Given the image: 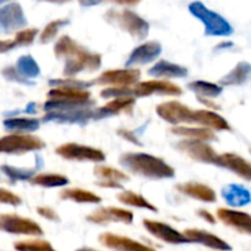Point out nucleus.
<instances>
[{
	"instance_id": "f257e3e1",
	"label": "nucleus",
	"mask_w": 251,
	"mask_h": 251,
	"mask_svg": "<svg viewBox=\"0 0 251 251\" xmlns=\"http://www.w3.org/2000/svg\"><path fill=\"white\" fill-rule=\"evenodd\" d=\"M54 54L58 59L65 60L63 70L64 77H75L82 71L92 73L102 65L100 54L90 51L70 36L59 37L54 44Z\"/></svg>"
},
{
	"instance_id": "f03ea898",
	"label": "nucleus",
	"mask_w": 251,
	"mask_h": 251,
	"mask_svg": "<svg viewBox=\"0 0 251 251\" xmlns=\"http://www.w3.org/2000/svg\"><path fill=\"white\" fill-rule=\"evenodd\" d=\"M119 163L129 173L152 180L171 179L176 171L164 159L142 152H127L119 157Z\"/></svg>"
},
{
	"instance_id": "7ed1b4c3",
	"label": "nucleus",
	"mask_w": 251,
	"mask_h": 251,
	"mask_svg": "<svg viewBox=\"0 0 251 251\" xmlns=\"http://www.w3.org/2000/svg\"><path fill=\"white\" fill-rule=\"evenodd\" d=\"M95 100L91 98L87 88L55 86L47 93V102L43 109L46 112H70L91 108Z\"/></svg>"
},
{
	"instance_id": "20e7f679",
	"label": "nucleus",
	"mask_w": 251,
	"mask_h": 251,
	"mask_svg": "<svg viewBox=\"0 0 251 251\" xmlns=\"http://www.w3.org/2000/svg\"><path fill=\"white\" fill-rule=\"evenodd\" d=\"M105 20L109 24L114 25V26L119 27L120 29L129 33L136 41H142L149 34V22L132 10L110 9L105 14Z\"/></svg>"
},
{
	"instance_id": "39448f33",
	"label": "nucleus",
	"mask_w": 251,
	"mask_h": 251,
	"mask_svg": "<svg viewBox=\"0 0 251 251\" xmlns=\"http://www.w3.org/2000/svg\"><path fill=\"white\" fill-rule=\"evenodd\" d=\"M189 11L193 16L200 20L205 26L206 36L228 37L234 32L232 25L217 12L208 9L201 1H193L189 5Z\"/></svg>"
},
{
	"instance_id": "423d86ee",
	"label": "nucleus",
	"mask_w": 251,
	"mask_h": 251,
	"mask_svg": "<svg viewBox=\"0 0 251 251\" xmlns=\"http://www.w3.org/2000/svg\"><path fill=\"white\" fill-rule=\"evenodd\" d=\"M44 147L46 144L43 140L29 132H12L0 137V153L24 154L41 151Z\"/></svg>"
},
{
	"instance_id": "0eeeda50",
	"label": "nucleus",
	"mask_w": 251,
	"mask_h": 251,
	"mask_svg": "<svg viewBox=\"0 0 251 251\" xmlns=\"http://www.w3.org/2000/svg\"><path fill=\"white\" fill-rule=\"evenodd\" d=\"M141 77V71L137 68L112 69L100 74L91 83L103 87H132Z\"/></svg>"
},
{
	"instance_id": "6e6552de",
	"label": "nucleus",
	"mask_w": 251,
	"mask_h": 251,
	"mask_svg": "<svg viewBox=\"0 0 251 251\" xmlns=\"http://www.w3.org/2000/svg\"><path fill=\"white\" fill-rule=\"evenodd\" d=\"M0 230L10 234L42 237L43 229L36 221L21 217L16 213H1L0 215Z\"/></svg>"
},
{
	"instance_id": "1a4fd4ad",
	"label": "nucleus",
	"mask_w": 251,
	"mask_h": 251,
	"mask_svg": "<svg viewBox=\"0 0 251 251\" xmlns=\"http://www.w3.org/2000/svg\"><path fill=\"white\" fill-rule=\"evenodd\" d=\"M55 153L66 161L93 162V163H102L105 161V154L102 150L75 144V142L60 145L55 149Z\"/></svg>"
},
{
	"instance_id": "9d476101",
	"label": "nucleus",
	"mask_w": 251,
	"mask_h": 251,
	"mask_svg": "<svg viewBox=\"0 0 251 251\" xmlns=\"http://www.w3.org/2000/svg\"><path fill=\"white\" fill-rule=\"evenodd\" d=\"M157 115L164 122L173 126L176 125L195 124V109H191L186 104L178 100H169L161 103L156 108Z\"/></svg>"
},
{
	"instance_id": "9b49d317",
	"label": "nucleus",
	"mask_w": 251,
	"mask_h": 251,
	"mask_svg": "<svg viewBox=\"0 0 251 251\" xmlns=\"http://www.w3.org/2000/svg\"><path fill=\"white\" fill-rule=\"evenodd\" d=\"M131 95L135 98L150 97V96H178L183 95V90L176 83L171 82L164 78H154V80L137 82L131 87Z\"/></svg>"
},
{
	"instance_id": "f8f14e48",
	"label": "nucleus",
	"mask_w": 251,
	"mask_h": 251,
	"mask_svg": "<svg viewBox=\"0 0 251 251\" xmlns=\"http://www.w3.org/2000/svg\"><path fill=\"white\" fill-rule=\"evenodd\" d=\"M176 150L200 163L215 164L217 162L218 153L207 141L201 140L184 139L183 141L176 144Z\"/></svg>"
},
{
	"instance_id": "ddd939ff",
	"label": "nucleus",
	"mask_w": 251,
	"mask_h": 251,
	"mask_svg": "<svg viewBox=\"0 0 251 251\" xmlns=\"http://www.w3.org/2000/svg\"><path fill=\"white\" fill-rule=\"evenodd\" d=\"M86 220L93 225H108V223H124L131 225L134 222V213L130 210L115 206L100 207L88 216Z\"/></svg>"
},
{
	"instance_id": "4468645a",
	"label": "nucleus",
	"mask_w": 251,
	"mask_h": 251,
	"mask_svg": "<svg viewBox=\"0 0 251 251\" xmlns=\"http://www.w3.org/2000/svg\"><path fill=\"white\" fill-rule=\"evenodd\" d=\"M142 225H144L145 229H146L152 237L161 240V242L167 243V244L178 245L190 243L184 233H180L179 230H176V228L172 227V226L167 225V223L153 220H144L142 221Z\"/></svg>"
},
{
	"instance_id": "2eb2a0df",
	"label": "nucleus",
	"mask_w": 251,
	"mask_h": 251,
	"mask_svg": "<svg viewBox=\"0 0 251 251\" xmlns=\"http://www.w3.org/2000/svg\"><path fill=\"white\" fill-rule=\"evenodd\" d=\"M216 217L227 227L242 233L251 235V215L244 211L233 208L220 207L216 212Z\"/></svg>"
},
{
	"instance_id": "dca6fc26",
	"label": "nucleus",
	"mask_w": 251,
	"mask_h": 251,
	"mask_svg": "<svg viewBox=\"0 0 251 251\" xmlns=\"http://www.w3.org/2000/svg\"><path fill=\"white\" fill-rule=\"evenodd\" d=\"M27 20L25 17L21 5L17 2H9L0 7V32H10L22 29L26 27Z\"/></svg>"
},
{
	"instance_id": "f3484780",
	"label": "nucleus",
	"mask_w": 251,
	"mask_h": 251,
	"mask_svg": "<svg viewBox=\"0 0 251 251\" xmlns=\"http://www.w3.org/2000/svg\"><path fill=\"white\" fill-rule=\"evenodd\" d=\"M98 240L103 247L114 251H156V249L144 244V243L110 232L102 233Z\"/></svg>"
},
{
	"instance_id": "a211bd4d",
	"label": "nucleus",
	"mask_w": 251,
	"mask_h": 251,
	"mask_svg": "<svg viewBox=\"0 0 251 251\" xmlns=\"http://www.w3.org/2000/svg\"><path fill=\"white\" fill-rule=\"evenodd\" d=\"M216 166L232 172L243 180L251 181V162L239 154L232 153V152L218 154Z\"/></svg>"
},
{
	"instance_id": "6ab92c4d",
	"label": "nucleus",
	"mask_w": 251,
	"mask_h": 251,
	"mask_svg": "<svg viewBox=\"0 0 251 251\" xmlns=\"http://www.w3.org/2000/svg\"><path fill=\"white\" fill-rule=\"evenodd\" d=\"M162 53V46L157 41H149L140 44L131 51L129 59L125 63L126 68H136L140 65H146L156 60Z\"/></svg>"
},
{
	"instance_id": "aec40b11",
	"label": "nucleus",
	"mask_w": 251,
	"mask_h": 251,
	"mask_svg": "<svg viewBox=\"0 0 251 251\" xmlns=\"http://www.w3.org/2000/svg\"><path fill=\"white\" fill-rule=\"evenodd\" d=\"M185 237L188 238L190 243H198V244L205 245V247L210 248L216 251H230L232 247L221 239L217 235L212 234V233L207 232V230L198 229V228H189L184 232Z\"/></svg>"
},
{
	"instance_id": "412c9836",
	"label": "nucleus",
	"mask_w": 251,
	"mask_h": 251,
	"mask_svg": "<svg viewBox=\"0 0 251 251\" xmlns=\"http://www.w3.org/2000/svg\"><path fill=\"white\" fill-rule=\"evenodd\" d=\"M176 189L183 195L194 199V200L201 201V202L212 203L216 202V200H217L216 191L208 185H206V184L189 181V183L178 184Z\"/></svg>"
},
{
	"instance_id": "4be33fe9",
	"label": "nucleus",
	"mask_w": 251,
	"mask_h": 251,
	"mask_svg": "<svg viewBox=\"0 0 251 251\" xmlns=\"http://www.w3.org/2000/svg\"><path fill=\"white\" fill-rule=\"evenodd\" d=\"M195 125L208 127L213 131H232L229 123L216 110L195 109Z\"/></svg>"
},
{
	"instance_id": "5701e85b",
	"label": "nucleus",
	"mask_w": 251,
	"mask_h": 251,
	"mask_svg": "<svg viewBox=\"0 0 251 251\" xmlns=\"http://www.w3.org/2000/svg\"><path fill=\"white\" fill-rule=\"evenodd\" d=\"M135 103H136V98L132 97V96L112 98L109 102L96 110V115L97 117H109V115H118L122 114V113L130 114V113H132Z\"/></svg>"
},
{
	"instance_id": "b1692460",
	"label": "nucleus",
	"mask_w": 251,
	"mask_h": 251,
	"mask_svg": "<svg viewBox=\"0 0 251 251\" xmlns=\"http://www.w3.org/2000/svg\"><path fill=\"white\" fill-rule=\"evenodd\" d=\"M226 202L234 208L244 207L251 203V191L240 184H228L222 189Z\"/></svg>"
},
{
	"instance_id": "393cba45",
	"label": "nucleus",
	"mask_w": 251,
	"mask_h": 251,
	"mask_svg": "<svg viewBox=\"0 0 251 251\" xmlns=\"http://www.w3.org/2000/svg\"><path fill=\"white\" fill-rule=\"evenodd\" d=\"M96 112H92L91 108L80 110H70V112H47L43 117V122H56V123H80L83 124L88 119L93 118Z\"/></svg>"
},
{
	"instance_id": "a878e982",
	"label": "nucleus",
	"mask_w": 251,
	"mask_h": 251,
	"mask_svg": "<svg viewBox=\"0 0 251 251\" xmlns=\"http://www.w3.org/2000/svg\"><path fill=\"white\" fill-rule=\"evenodd\" d=\"M171 132L176 136L189 140H201V141H217L215 131L205 126H185V125H176L171 127Z\"/></svg>"
},
{
	"instance_id": "bb28decb",
	"label": "nucleus",
	"mask_w": 251,
	"mask_h": 251,
	"mask_svg": "<svg viewBox=\"0 0 251 251\" xmlns=\"http://www.w3.org/2000/svg\"><path fill=\"white\" fill-rule=\"evenodd\" d=\"M149 74L156 78H181L188 75V70L184 66L173 64L167 60H159L149 69Z\"/></svg>"
},
{
	"instance_id": "cd10ccee",
	"label": "nucleus",
	"mask_w": 251,
	"mask_h": 251,
	"mask_svg": "<svg viewBox=\"0 0 251 251\" xmlns=\"http://www.w3.org/2000/svg\"><path fill=\"white\" fill-rule=\"evenodd\" d=\"M251 82V64L248 61H240L234 69L229 71L225 77L221 78V86H242Z\"/></svg>"
},
{
	"instance_id": "c85d7f7f",
	"label": "nucleus",
	"mask_w": 251,
	"mask_h": 251,
	"mask_svg": "<svg viewBox=\"0 0 251 251\" xmlns=\"http://www.w3.org/2000/svg\"><path fill=\"white\" fill-rule=\"evenodd\" d=\"M59 198L64 201H73L76 203H100L102 198L96 193L81 188H66L60 191Z\"/></svg>"
},
{
	"instance_id": "c756f323",
	"label": "nucleus",
	"mask_w": 251,
	"mask_h": 251,
	"mask_svg": "<svg viewBox=\"0 0 251 251\" xmlns=\"http://www.w3.org/2000/svg\"><path fill=\"white\" fill-rule=\"evenodd\" d=\"M117 199L119 202L123 203V205L130 206V207L141 208V210H147L151 211V212H157V211H158V208H157L153 203H151L146 198H144V196L140 195V194L135 193V191H122V193L118 194Z\"/></svg>"
},
{
	"instance_id": "7c9ffc66",
	"label": "nucleus",
	"mask_w": 251,
	"mask_h": 251,
	"mask_svg": "<svg viewBox=\"0 0 251 251\" xmlns=\"http://www.w3.org/2000/svg\"><path fill=\"white\" fill-rule=\"evenodd\" d=\"M28 181L32 185L50 189L68 185L69 178L59 173H38L34 174Z\"/></svg>"
},
{
	"instance_id": "2f4dec72",
	"label": "nucleus",
	"mask_w": 251,
	"mask_h": 251,
	"mask_svg": "<svg viewBox=\"0 0 251 251\" xmlns=\"http://www.w3.org/2000/svg\"><path fill=\"white\" fill-rule=\"evenodd\" d=\"M39 120L36 118H9L4 120L5 129L15 132H32L39 129Z\"/></svg>"
},
{
	"instance_id": "473e14b6",
	"label": "nucleus",
	"mask_w": 251,
	"mask_h": 251,
	"mask_svg": "<svg viewBox=\"0 0 251 251\" xmlns=\"http://www.w3.org/2000/svg\"><path fill=\"white\" fill-rule=\"evenodd\" d=\"M188 87L200 98H216L223 91V86L202 80L193 81V82L189 83Z\"/></svg>"
},
{
	"instance_id": "72a5a7b5",
	"label": "nucleus",
	"mask_w": 251,
	"mask_h": 251,
	"mask_svg": "<svg viewBox=\"0 0 251 251\" xmlns=\"http://www.w3.org/2000/svg\"><path fill=\"white\" fill-rule=\"evenodd\" d=\"M93 173L100 180H114V181H126L129 180V176L124 172L114 168V167L107 166V164H96L93 168Z\"/></svg>"
},
{
	"instance_id": "f704fd0d",
	"label": "nucleus",
	"mask_w": 251,
	"mask_h": 251,
	"mask_svg": "<svg viewBox=\"0 0 251 251\" xmlns=\"http://www.w3.org/2000/svg\"><path fill=\"white\" fill-rule=\"evenodd\" d=\"M16 68L26 78H34L41 73L38 64L31 55H22L21 58H19Z\"/></svg>"
},
{
	"instance_id": "c9c22d12",
	"label": "nucleus",
	"mask_w": 251,
	"mask_h": 251,
	"mask_svg": "<svg viewBox=\"0 0 251 251\" xmlns=\"http://www.w3.org/2000/svg\"><path fill=\"white\" fill-rule=\"evenodd\" d=\"M68 24H69L68 19H58L49 22V24L44 27L43 31L41 32V34H39V43L48 44L49 42H51L54 38H55L58 32Z\"/></svg>"
},
{
	"instance_id": "e433bc0d",
	"label": "nucleus",
	"mask_w": 251,
	"mask_h": 251,
	"mask_svg": "<svg viewBox=\"0 0 251 251\" xmlns=\"http://www.w3.org/2000/svg\"><path fill=\"white\" fill-rule=\"evenodd\" d=\"M14 248L16 251H56L50 243L42 239L16 242Z\"/></svg>"
},
{
	"instance_id": "4c0bfd02",
	"label": "nucleus",
	"mask_w": 251,
	"mask_h": 251,
	"mask_svg": "<svg viewBox=\"0 0 251 251\" xmlns=\"http://www.w3.org/2000/svg\"><path fill=\"white\" fill-rule=\"evenodd\" d=\"M2 171V173L12 181L17 180H29L32 176H34V172L32 169H24V168H16V167L11 166H1L0 168Z\"/></svg>"
},
{
	"instance_id": "58836bf2",
	"label": "nucleus",
	"mask_w": 251,
	"mask_h": 251,
	"mask_svg": "<svg viewBox=\"0 0 251 251\" xmlns=\"http://www.w3.org/2000/svg\"><path fill=\"white\" fill-rule=\"evenodd\" d=\"M37 34H38V28H33V27L32 28H22L16 32L14 39L17 47H27L33 43Z\"/></svg>"
},
{
	"instance_id": "ea45409f",
	"label": "nucleus",
	"mask_w": 251,
	"mask_h": 251,
	"mask_svg": "<svg viewBox=\"0 0 251 251\" xmlns=\"http://www.w3.org/2000/svg\"><path fill=\"white\" fill-rule=\"evenodd\" d=\"M1 74H2V76H4V77L9 81L24 83V85H33V82H32L29 78H26L25 76L21 75V73L17 70L16 66H7V68L2 69Z\"/></svg>"
},
{
	"instance_id": "a19ab883",
	"label": "nucleus",
	"mask_w": 251,
	"mask_h": 251,
	"mask_svg": "<svg viewBox=\"0 0 251 251\" xmlns=\"http://www.w3.org/2000/svg\"><path fill=\"white\" fill-rule=\"evenodd\" d=\"M0 203L10 206H20L22 203V199L19 195L14 194L7 189L0 188Z\"/></svg>"
},
{
	"instance_id": "79ce46f5",
	"label": "nucleus",
	"mask_w": 251,
	"mask_h": 251,
	"mask_svg": "<svg viewBox=\"0 0 251 251\" xmlns=\"http://www.w3.org/2000/svg\"><path fill=\"white\" fill-rule=\"evenodd\" d=\"M37 213L41 217L51 221V222H58V221H60V217L56 213V211L53 210L51 207H48V206H39V207H37Z\"/></svg>"
},
{
	"instance_id": "37998d69",
	"label": "nucleus",
	"mask_w": 251,
	"mask_h": 251,
	"mask_svg": "<svg viewBox=\"0 0 251 251\" xmlns=\"http://www.w3.org/2000/svg\"><path fill=\"white\" fill-rule=\"evenodd\" d=\"M118 135H119V136H122L123 139L126 140V141H130V142H132V144H136V145H139V146H141V142L137 140L136 135H135L132 131H130V130L119 129L118 130Z\"/></svg>"
},
{
	"instance_id": "c03bdc74",
	"label": "nucleus",
	"mask_w": 251,
	"mask_h": 251,
	"mask_svg": "<svg viewBox=\"0 0 251 251\" xmlns=\"http://www.w3.org/2000/svg\"><path fill=\"white\" fill-rule=\"evenodd\" d=\"M198 215H199V217L202 218L205 222L210 223V225H215V223L217 222V217H215V215H213V213H211L210 211L205 210V208H200V210L198 211Z\"/></svg>"
},
{
	"instance_id": "a18cd8bd",
	"label": "nucleus",
	"mask_w": 251,
	"mask_h": 251,
	"mask_svg": "<svg viewBox=\"0 0 251 251\" xmlns=\"http://www.w3.org/2000/svg\"><path fill=\"white\" fill-rule=\"evenodd\" d=\"M16 47L15 39H0V54L6 53V51L16 48Z\"/></svg>"
},
{
	"instance_id": "49530a36",
	"label": "nucleus",
	"mask_w": 251,
	"mask_h": 251,
	"mask_svg": "<svg viewBox=\"0 0 251 251\" xmlns=\"http://www.w3.org/2000/svg\"><path fill=\"white\" fill-rule=\"evenodd\" d=\"M97 185L104 189H123V184L114 180H100L98 181Z\"/></svg>"
},
{
	"instance_id": "de8ad7c7",
	"label": "nucleus",
	"mask_w": 251,
	"mask_h": 251,
	"mask_svg": "<svg viewBox=\"0 0 251 251\" xmlns=\"http://www.w3.org/2000/svg\"><path fill=\"white\" fill-rule=\"evenodd\" d=\"M199 102H201L202 104H205L206 107L208 108V109L211 110H218L220 109V105L216 104L215 102H213V98H200L198 97Z\"/></svg>"
},
{
	"instance_id": "09e8293b",
	"label": "nucleus",
	"mask_w": 251,
	"mask_h": 251,
	"mask_svg": "<svg viewBox=\"0 0 251 251\" xmlns=\"http://www.w3.org/2000/svg\"><path fill=\"white\" fill-rule=\"evenodd\" d=\"M107 1L114 2L118 5H124V6H134V5L139 4L141 0H107Z\"/></svg>"
},
{
	"instance_id": "8fccbe9b",
	"label": "nucleus",
	"mask_w": 251,
	"mask_h": 251,
	"mask_svg": "<svg viewBox=\"0 0 251 251\" xmlns=\"http://www.w3.org/2000/svg\"><path fill=\"white\" fill-rule=\"evenodd\" d=\"M103 0H78L81 6H85V7H90V6H96V5L100 4Z\"/></svg>"
},
{
	"instance_id": "3c124183",
	"label": "nucleus",
	"mask_w": 251,
	"mask_h": 251,
	"mask_svg": "<svg viewBox=\"0 0 251 251\" xmlns=\"http://www.w3.org/2000/svg\"><path fill=\"white\" fill-rule=\"evenodd\" d=\"M41 1H47L51 2V4H64V2L71 1V0H41Z\"/></svg>"
},
{
	"instance_id": "603ef678",
	"label": "nucleus",
	"mask_w": 251,
	"mask_h": 251,
	"mask_svg": "<svg viewBox=\"0 0 251 251\" xmlns=\"http://www.w3.org/2000/svg\"><path fill=\"white\" fill-rule=\"evenodd\" d=\"M26 113H33L34 112V104H32V103H29L28 107H27V109L25 110Z\"/></svg>"
},
{
	"instance_id": "864d4df0",
	"label": "nucleus",
	"mask_w": 251,
	"mask_h": 251,
	"mask_svg": "<svg viewBox=\"0 0 251 251\" xmlns=\"http://www.w3.org/2000/svg\"><path fill=\"white\" fill-rule=\"evenodd\" d=\"M76 251H98V250L91 249V248H81V249H78V250H76Z\"/></svg>"
},
{
	"instance_id": "5fc2aeb1",
	"label": "nucleus",
	"mask_w": 251,
	"mask_h": 251,
	"mask_svg": "<svg viewBox=\"0 0 251 251\" xmlns=\"http://www.w3.org/2000/svg\"><path fill=\"white\" fill-rule=\"evenodd\" d=\"M5 1H9V0H0V5H1V4H4Z\"/></svg>"
},
{
	"instance_id": "6e6d98bb",
	"label": "nucleus",
	"mask_w": 251,
	"mask_h": 251,
	"mask_svg": "<svg viewBox=\"0 0 251 251\" xmlns=\"http://www.w3.org/2000/svg\"><path fill=\"white\" fill-rule=\"evenodd\" d=\"M250 154H251V149H250Z\"/></svg>"
}]
</instances>
